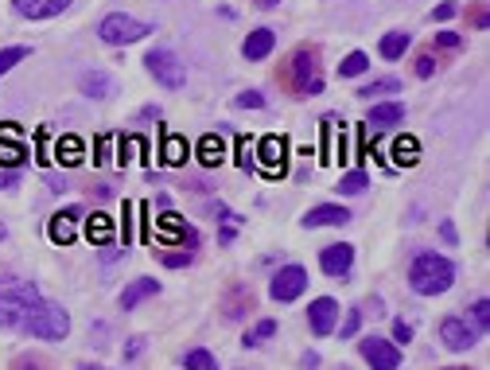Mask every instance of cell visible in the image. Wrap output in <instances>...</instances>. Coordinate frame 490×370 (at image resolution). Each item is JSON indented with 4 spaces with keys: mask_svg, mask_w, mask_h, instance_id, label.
<instances>
[{
    "mask_svg": "<svg viewBox=\"0 0 490 370\" xmlns=\"http://www.w3.org/2000/svg\"><path fill=\"white\" fill-rule=\"evenodd\" d=\"M409 285L417 297H440L456 285V266L436 250H420L409 266Z\"/></svg>",
    "mask_w": 490,
    "mask_h": 370,
    "instance_id": "obj_1",
    "label": "cell"
},
{
    "mask_svg": "<svg viewBox=\"0 0 490 370\" xmlns=\"http://www.w3.org/2000/svg\"><path fill=\"white\" fill-rule=\"evenodd\" d=\"M280 82L288 86L292 97H316L323 94V63L316 47H296L288 63L280 66Z\"/></svg>",
    "mask_w": 490,
    "mask_h": 370,
    "instance_id": "obj_2",
    "label": "cell"
},
{
    "mask_svg": "<svg viewBox=\"0 0 490 370\" xmlns=\"http://www.w3.org/2000/svg\"><path fill=\"white\" fill-rule=\"evenodd\" d=\"M19 331H24V335H35V339H66V331H71V312L63 304H55V300L35 297L32 304L24 308Z\"/></svg>",
    "mask_w": 490,
    "mask_h": 370,
    "instance_id": "obj_3",
    "label": "cell"
},
{
    "mask_svg": "<svg viewBox=\"0 0 490 370\" xmlns=\"http://www.w3.org/2000/svg\"><path fill=\"white\" fill-rule=\"evenodd\" d=\"M39 297V289L32 281L19 277H0V328H19L24 320V308Z\"/></svg>",
    "mask_w": 490,
    "mask_h": 370,
    "instance_id": "obj_4",
    "label": "cell"
},
{
    "mask_svg": "<svg viewBox=\"0 0 490 370\" xmlns=\"http://www.w3.org/2000/svg\"><path fill=\"white\" fill-rule=\"evenodd\" d=\"M152 32H156L152 24H144V19H136V16H125V12H110L102 24H97V35H102L110 47L141 43V39H149Z\"/></svg>",
    "mask_w": 490,
    "mask_h": 370,
    "instance_id": "obj_5",
    "label": "cell"
},
{
    "mask_svg": "<svg viewBox=\"0 0 490 370\" xmlns=\"http://www.w3.org/2000/svg\"><path fill=\"white\" fill-rule=\"evenodd\" d=\"M144 66H149V74L164 86V90H183V86H188V66H183L172 51H164V47H156V51L144 55Z\"/></svg>",
    "mask_w": 490,
    "mask_h": 370,
    "instance_id": "obj_6",
    "label": "cell"
},
{
    "mask_svg": "<svg viewBox=\"0 0 490 370\" xmlns=\"http://www.w3.org/2000/svg\"><path fill=\"white\" fill-rule=\"evenodd\" d=\"M253 312H257V292L245 285V281H234V285L222 292V320H226V324H241Z\"/></svg>",
    "mask_w": 490,
    "mask_h": 370,
    "instance_id": "obj_7",
    "label": "cell"
},
{
    "mask_svg": "<svg viewBox=\"0 0 490 370\" xmlns=\"http://www.w3.org/2000/svg\"><path fill=\"white\" fill-rule=\"evenodd\" d=\"M303 289H308V269L303 266H284L272 273V281H269V297L277 300V304H292Z\"/></svg>",
    "mask_w": 490,
    "mask_h": 370,
    "instance_id": "obj_8",
    "label": "cell"
},
{
    "mask_svg": "<svg viewBox=\"0 0 490 370\" xmlns=\"http://www.w3.org/2000/svg\"><path fill=\"white\" fill-rule=\"evenodd\" d=\"M436 331H440V343L448 351H471L479 343V331L471 328V320H463V316H444Z\"/></svg>",
    "mask_w": 490,
    "mask_h": 370,
    "instance_id": "obj_9",
    "label": "cell"
},
{
    "mask_svg": "<svg viewBox=\"0 0 490 370\" xmlns=\"http://www.w3.org/2000/svg\"><path fill=\"white\" fill-rule=\"evenodd\" d=\"M358 351L370 363V370H397L401 366V347L389 343V339H381V335H366L358 343Z\"/></svg>",
    "mask_w": 490,
    "mask_h": 370,
    "instance_id": "obj_10",
    "label": "cell"
},
{
    "mask_svg": "<svg viewBox=\"0 0 490 370\" xmlns=\"http://www.w3.org/2000/svg\"><path fill=\"white\" fill-rule=\"evenodd\" d=\"M319 269L327 277H347L355 269V246L350 242H331V246L319 250Z\"/></svg>",
    "mask_w": 490,
    "mask_h": 370,
    "instance_id": "obj_11",
    "label": "cell"
},
{
    "mask_svg": "<svg viewBox=\"0 0 490 370\" xmlns=\"http://www.w3.org/2000/svg\"><path fill=\"white\" fill-rule=\"evenodd\" d=\"M86 219V211L78 207V203H71V207H63L51 219V238L58 242V246H71L74 242V234H78V222Z\"/></svg>",
    "mask_w": 490,
    "mask_h": 370,
    "instance_id": "obj_12",
    "label": "cell"
},
{
    "mask_svg": "<svg viewBox=\"0 0 490 370\" xmlns=\"http://www.w3.org/2000/svg\"><path fill=\"white\" fill-rule=\"evenodd\" d=\"M335 316H339L335 300L319 297V300H311V308H308V328L316 331V335H331V331H335Z\"/></svg>",
    "mask_w": 490,
    "mask_h": 370,
    "instance_id": "obj_13",
    "label": "cell"
},
{
    "mask_svg": "<svg viewBox=\"0 0 490 370\" xmlns=\"http://www.w3.org/2000/svg\"><path fill=\"white\" fill-rule=\"evenodd\" d=\"M350 222V211L339 207V203H319V207H311L303 214V227L316 230V227H347Z\"/></svg>",
    "mask_w": 490,
    "mask_h": 370,
    "instance_id": "obj_14",
    "label": "cell"
},
{
    "mask_svg": "<svg viewBox=\"0 0 490 370\" xmlns=\"http://www.w3.org/2000/svg\"><path fill=\"white\" fill-rule=\"evenodd\" d=\"M74 0H12V8H16V16H24V19H51L58 12H66Z\"/></svg>",
    "mask_w": 490,
    "mask_h": 370,
    "instance_id": "obj_15",
    "label": "cell"
},
{
    "mask_svg": "<svg viewBox=\"0 0 490 370\" xmlns=\"http://www.w3.org/2000/svg\"><path fill=\"white\" fill-rule=\"evenodd\" d=\"M272 47H277V32H272V27H253L241 43V55L249 58V63H261V58L272 55Z\"/></svg>",
    "mask_w": 490,
    "mask_h": 370,
    "instance_id": "obj_16",
    "label": "cell"
},
{
    "mask_svg": "<svg viewBox=\"0 0 490 370\" xmlns=\"http://www.w3.org/2000/svg\"><path fill=\"white\" fill-rule=\"evenodd\" d=\"M156 292H160V281H152V277H141V281H133V285L121 292V308H125V312H133L136 304H144V300H152Z\"/></svg>",
    "mask_w": 490,
    "mask_h": 370,
    "instance_id": "obj_17",
    "label": "cell"
},
{
    "mask_svg": "<svg viewBox=\"0 0 490 370\" xmlns=\"http://www.w3.org/2000/svg\"><path fill=\"white\" fill-rule=\"evenodd\" d=\"M366 121L374 125V129H394V125L405 121V105H401V102H378L374 110H370Z\"/></svg>",
    "mask_w": 490,
    "mask_h": 370,
    "instance_id": "obj_18",
    "label": "cell"
},
{
    "mask_svg": "<svg viewBox=\"0 0 490 370\" xmlns=\"http://www.w3.org/2000/svg\"><path fill=\"white\" fill-rule=\"evenodd\" d=\"M82 94L86 97H102V102H105V97L117 94V82L110 74H102V71H86L82 74Z\"/></svg>",
    "mask_w": 490,
    "mask_h": 370,
    "instance_id": "obj_19",
    "label": "cell"
},
{
    "mask_svg": "<svg viewBox=\"0 0 490 370\" xmlns=\"http://www.w3.org/2000/svg\"><path fill=\"white\" fill-rule=\"evenodd\" d=\"M86 238H90L94 246H97V242H102V246H105V242H113V222H110V214H105V211L90 214V219H86Z\"/></svg>",
    "mask_w": 490,
    "mask_h": 370,
    "instance_id": "obj_20",
    "label": "cell"
},
{
    "mask_svg": "<svg viewBox=\"0 0 490 370\" xmlns=\"http://www.w3.org/2000/svg\"><path fill=\"white\" fill-rule=\"evenodd\" d=\"M226 160V144L218 141V136H203L199 141V164H207V168H218V164Z\"/></svg>",
    "mask_w": 490,
    "mask_h": 370,
    "instance_id": "obj_21",
    "label": "cell"
},
{
    "mask_svg": "<svg viewBox=\"0 0 490 370\" xmlns=\"http://www.w3.org/2000/svg\"><path fill=\"white\" fill-rule=\"evenodd\" d=\"M409 43H413V32H389L386 39H381V58H389V63H394V58H401L409 51Z\"/></svg>",
    "mask_w": 490,
    "mask_h": 370,
    "instance_id": "obj_22",
    "label": "cell"
},
{
    "mask_svg": "<svg viewBox=\"0 0 490 370\" xmlns=\"http://www.w3.org/2000/svg\"><path fill=\"white\" fill-rule=\"evenodd\" d=\"M397 90H401V78L386 74V78H374V82L362 86L358 97H362V102H374V97H381V94H397Z\"/></svg>",
    "mask_w": 490,
    "mask_h": 370,
    "instance_id": "obj_23",
    "label": "cell"
},
{
    "mask_svg": "<svg viewBox=\"0 0 490 370\" xmlns=\"http://www.w3.org/2000/svg\"><path fill=\"white\" fill-rule=\"evenodd\" d=\"M55 156L63 168H74V164H82V141H78V136H63V141L55 144Z\"/></svg>",
    "mask_w": 490,
    "mask_h": 370,
    "instance_id": "obj_24",
    "label": "cell"
},
{
    "mask_svg": "<svg viewBox=\"0 0 490 370\" xmlns=\"http://www.w3.org/2000/svg\"><path fill=\"white\" fill-rule=\"evenodd\" d=\"M272 335H277V320H257V328H249L241 335V347L253 351L257 343H264V339H272Z\"/></svg>",
    "mask_w": 490,
    "mask_h": 370,
    "instance_id": "obj_25",
    "label": "cell"
},
{
    "mask_svg": "<svg viewBox=\"0 0 490 370\" xmlns=\"http://www.w3.org/2000/svg\"><path fill=\"white\" fill-rule=\"evenodd\" d=\"M394 156H397V164H401V168H413V164L420 160V144L413 141V136H397Z\"/></svg>",
    "mask_w": 490,
    "mask_h": 370,
    "instance_id": "obj_26",
    "label": "cell"
},
{
    "mask_svg": "<svg viewBox=\"0 0 490 370\" xmlns=\"http://www.w3.org/2000/svg\"><path fill=\"white\" fill-rule=\"evenodd\" d=\"M280 152H284V141L280 136H269V141H261V164L269 168L272 175L280 172Z\"/></svg>",
    "mask_w": 490,
    "mask_h": 370,
    "instance_id": "obj_27",
    "label": "cell"
},
{
    "mask_svg": "<svg viewBox=\"0 0 490 370\" xmlns=\"http://www.w3.org/2000/svg\"><path fill=\"white\" fill-rule=\"evenodd\" d=\"M183 366L188 370H218V358H214L207 347H191L188 355H183Z\"/></svg>",
    "mask_w": 490,
    "mask_h": 370,
    "instance_id": "obj_28",
    "label": "cell"
},
{
    "mask_svg": "<svg viewBox=\"0 0 490 370\" xmlns=\"http://www.w3.org/2000/svg\"><path fill=\"white\" fill-rule=\"evenodd\" d=\"M366 188H370V175L362 172V168H355V172H347V175H342L335 191H339V195H362Z\"/></svg>",
    "mask_w": 490,
    "mask_h": 370,
    "instance_id": "obj_29",
    "label": "cell"
},
{
    "mask_svg": "<svg viewBox=\"0 0 490 370\" xmlns=\"http://www.w3.org/2000/svg\"><path fill=\"white\" fill-rule=\"evenodd\" d=\"M366 71H370L366 51H350V55L339 63V74H342V78H358V74H366Z\"/></svg>",
    "mask_w": 490,
    "mask_h": 370,
    "instance_id": "obj_30",
    "label": "cell"
},
{
    "mask_svg": "<svg viewBox=\"0 0 490 370\" xmlns=\"http://www.w3.org/2000/svg\"><path fill=\"white\" fill-rule=\"evenodd\" d=\"M183 160H188V141H183V136H168V144H164V164L180 168Z\"/></svg>",
    "mask_w": 490,
    "mask_h": 370,
    "instance_id": "obj_31",
    "label": "cell"
},
{
    "mask_svg": "<svg viewBox=\"0 0 490 370\" xmlns=\"http://www.w3.org/2000/svg\"><path fill=\"white\" fill-rule=\"evenodd\" d=\"M195 253H199V250H175V253L156 250V258H160V266H168V269H183V266H191V261H195Z\"/></svg>",
    "mask_w": 490,
    "mask_h": 370,
    "instance_id": "obj_32",
    "label": "cell"
},
{
    "mask_svg": "<svg viewBox=\"0 0 490 370\" xmlns=\"http://www.w3.org/2000/svg\"><path fill=\"white\" fill-rule=\"evenodd\" d=\"M27 55H32L27 47H4V51H0V74H8L16 63H24Z\"/></svg>",
    "mask_w": 490,
    "mask_h": 370,
    "instance_id": "obj_33",
    "label": "cell"
},
{
    "mask_svg": "<svg viewBox=\"0 0 490 370\" xmlns=\"http://www.w3.org/2000/svg\"><path fill=\"white\" fill-rule=\"evenodd\" d=\"M433 47H436V51H459V47H463V35H456V32H436Z\"/></svg>",
    "mask_w": 490,
    "mask_h": 370,
    "instance_id": "obj_34",
    "label": "cell"
},
{
    "mask_svg": "<svg viewBox=\"0 0 490 370\" xmlns=\"http://www.w3.org/2000/svg\"><path fill=\"white\" fill-rule=\"evenodd\" d=\"M234 105H238V110H264V94L261 90H245V94L234 97Z\"/></svg>",
    "mask_w": 490,
    "mask_h": 370,
    "instance_id": "obj_35",
    "label": "cell"
},
{
    "mask_svg": "<svg viewBox=\"0 0 490 370\" xmlns=\"http://www.w3.org/2000/svg\"><path fill=\"white\" fill-rule=\"evenodd\" d=\"M486 19H490V12H486V4H483V0L467 8V24H471L475 32H486Z\"/></svg>",
    "mask_w": 490,
    "mask_h": 370,
    "instance_id": "obj_36",
    "label": "cell"
},
{
    "mask_svg": "<svg viewBox=\"0 0 490 370\" xmlns=\"http://www.w3.org/2000/svg\"><path fill=\"white\" fill-rule=\"evenodd\" d=\"M436 55L433 51H425V55H417V63H413V71H417V78H433L436 74Z\"/></svg>",
    "mask_w": 490,
    "mask_h": 370,
    "instance_id": "obj_37",
    "label": "cell"
},
{
    "mask_svg": "<svg viewBox=\"0 0 490 370\" xmlns=\"http://www.w3.org/2000/svg\"><path fill=\"white\" fill-rule=\"evenodd\" d=\"M471 312H475V331H486V328H490V300L479 297Z\"/></svg>",
    "mask_w": 490,
    "mask_h": 370,
    "instance_id": "obj_38",
    "label": "cell"
},
{
    "mask_svg": "<svg viewBox=\"0 0 490 370\" xmlns=\"http://www.w3.org/2000/svg\"><path fill=\"white\" fill-rule=\"evenodd\" d=\"M358 328H362V312H358V308H350V316L342 320L339 335H342V339H350V335H358Z\"/></svg>",
    "mask_w": 490,
    "mask_h": 370,
    "instance_id": "obj_39",
    "label": "cell"
},
{
    "mask_svg": "<svg viewBox=\"0 0 490 370\" xmlns=\"http://www.w3.org/2000/svg\"><path fill=\"white\" fill-rule=\"evenodd\" d=\"M144 343H149V339H144V335H133V339H129V343H125V347H121L125 363H133V358H141V351H144Z\"/></svg>",
    "mask_w": 490,
    "mask_h": 370,
    "instance_id": "obj_40",
    "label": "cell"
},
{
    "mask_svg": "<svg viewBox=\"0 0 490 370\" xmlns=\"http://www.w3.org/2000/svg\"><path fill=\"white\" fill-rule=\"evenodd\" d=\"M394 343H413V324L409 320H394Z\"/></svg>",
    "mask_w": 490,
    "mask_h": 370,
    "instance_id": "obj_41",
    "label": "cell"
},
{
    "mask_svg": "<svg viewBox=\"0 0 490 370\" xmlns=\"http://www.w3.org/2000/svg\"><path fill=\"white\" fill-rule=\"evenodd\" d=\"M12 370H47V363H43V358H35V355H19L12 363Z\"/></svg>",
    "mask_w": 490,
    "mask_h": 370,
    "instance_id": "obj_42",
    "label": "cell"
},
{
    "mask_svg": "<svg viewBox=\"0 0 490 370\" xmlns=\"http://www.w3.org/2000/svg\"><path fill=\"white\" fill-rule=\"evenodd\" d=\"M110 144H113V136H97V141H94V160L97 164L110 160Z\"/></svg>",
    "mask_w": 490,
    "mask_h": 370,
    "instance_id": "obj_43",
    "label": "cell"
},
{
    "mask_svg": "<svg viewBox=\"0 0 490 370\" xmlns=\"http://www.w3.org/2000/svg\"><path fill=\"white\" fill-rule=\"evenodd\" d=\"M456 12H459V8L452 4V0H444V4H436V8H433V19H436V24H444V19H452Z\"/></svg>",
    "mask_w": 490,
    "mask_h": 370,
    "instance_id": "obj_44",
    "label": "cell"
},
{
    "mask_svg": "<svg viewBox=\"0 0 490 370\" xmlns=\"http://www.w3.org/2000/svg\"><path fill=\"white\" fill-rule=\"evenodd\" d=\"M16 183H19V172H12V168H8V172H0V191H12Z\"/></svg>",
    "mask_w": 490,
    "mask_h": 370,
    "instance_id": "obj_45",
    "label": "cell"
},
{
    "mask_svg": "<svg viewBox=\"0 0 490 370\" xmlns=\"http://www.w3.org/2000/svg\"><path fill=\"white\" fill-rule=\"evenodd\" d=\"M300 366H303V370H319V366H323V358L316 355V351H308V355L300 358Z\"/></svg>",
    "mask_w": 490,
    "mask_h": 370,
    "instance_id": "obj_46",
    "label": "cell"
},
{
    "mask_svg": "<svg viewBox=\"0 0 490 370\" xmlns=\"http://www.w3.org/2000/svg\"><path fill=\"white\" fill-rule=\"evenodd\" d=\"M133 238V203H125V246H129Z\"/></svg>",
    "mask_w": 490,
    "mask_h": 370,
    "instance_id": "obj_47",
    "label": "cell"
},
{
    "mask_svg": "<svg viewBox=\"0 0 490 370\" xmlns=\"http://www.w3.org/2000/svg\"><path fill=\"white\" fill-rule=\"evenodd\" d=\"M440 234H444V242H452V246H456V227H452V222H440Z\"/></svg>",
    "mask_w": 490,
    "mask_h": 370,
    "instance_id": "obj_48",
    "label": "cell"
},
{
    "mask_svg": "<svg viewBox=\"0 0 490 370\" xmlns=\"http://www.w3.org/2000/svg\"><path fill=\"white\" fill-rule=\"evenodd\" d=\"M234 234H238V227H222V230H218V242H222V246H230Z\"/></svg>",
    "mask_w": 490,
    "mask_h": 370,
    "instance_id": "obj_49",
    "label": "cell"
},
{
    "mask_svg": "<svg viewBox=\"0 0 490 370\" xmlns=\"http://www.w3.org/2000/svg\"><path fill=\"white\" fill-rule=\"evenodd\" d=\"M253 4H257V8H277L280 0H253Z\"/></svg>",
    "mask_w": 490,
    "mask_h": 370,
    "instance_id": "obj_50",
    "label": "cell"
},
{
    "mask_svg": "<svg viewBox=\"0 0 490 370\" xmlns=\"http://www.w3.org/2000/svg\"><path fill=\"white\" fill-rule=\"evenodd\" d=\"M8 238V230H4V222H0V242H4Z\"/></svg>",
    "mask_w": 490,
    "mask_h": 370,
    "instance_id": "obj_51",
    "label": "cell"
},
{
    "mask_svg": "<svg viewBox=\"0 0 490 370\" xmlns=\"http://www.w3.org/2000/svg\"><path fill=\"white\" fill-rule=\"evenodd\" d=\"M448 370H471V366H448Z\"/></svg>",
    "mask_w": 490,
    "mask_h": 370,
    "instance_id": "obj_52",
    "label": "cell"
},
{
    "mask_svg": "<svg viewBox=\"0 0 490 370\" xmlns=\"http://www.w3.org/2000/svg\"><path fill=\"white\" fill-rule=\"evenodd\" d=\"M241 370H245V366H241Z\"/></svg>",
    "mask_w": 490,
    "mask_h": 370,
    "instance_id": "obj_53",
    "label": "cell"
}]
</instances>
